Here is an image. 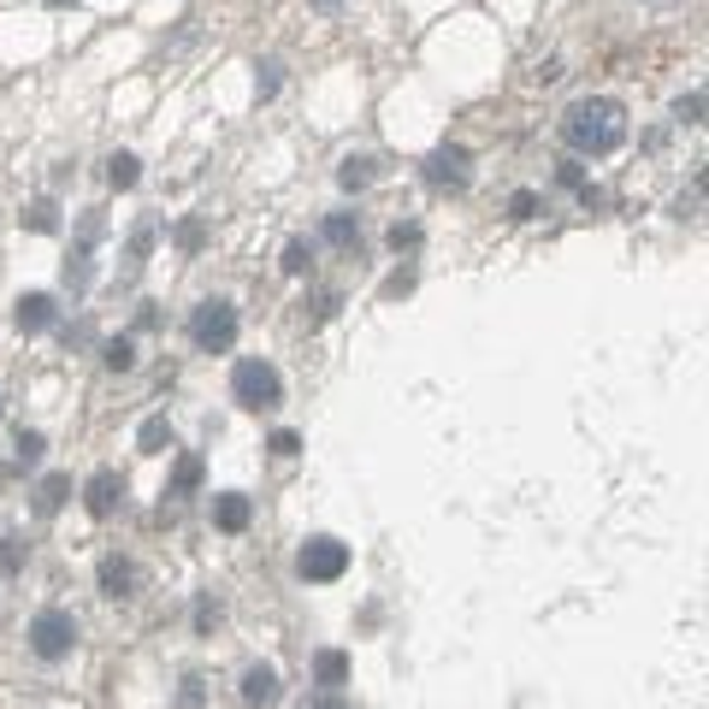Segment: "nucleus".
<instances>
[{
  "label": "nucleus",
  "mask_w": 709,
  "mask_h": 709,
  "mask_svg": "<svg viewBox=\"0 0 709 709\" xmlns=\"http://www.w3.org/2000/svg\"><path fill=\"white\" fill-rule=\"evenodd\" d=\"M231 396L243 408H279L284 403V378H279V367L272 361H237V373H231Z\"/></svg>",
  "instance_id": "f03ea898"
},
{
  "label": "nucleus",
  "mask_w": 709,
  "mask_h": 709,
  "mask_svg": "<svg viewBox=\"0 0 709 709\" xmlns=\"http://www.w3.org/2000/svg\"><path fill=\"white\" fill-rule=\"evenodd\" d=\"M24 225H30V231H54V201H37V207H30V213H24Z\"/></svg>",
  "instance_id": "aec40b11"
},
{
  "label": "nucleus",
  "mask_w": 709,
  "mask_h": 709,
  "mask_svg": "<svg viewBox=\"0 0 709 709\" xmlns=\"http://www.w3.org/2000/svg\"><path fill=\"white\" fill-rule=\"evenodd\" d=\"M0 414H7V403H0Z\"/></svg>",
  "instance_id": "7c9ffc66"
},
{
  "label": "nucleus",
  "mask_w": 709,
  "mask_h": 709,
  "mask_svg": "<svg viewBox=\"0 0 709 709\" xmlns=\"http://www.w3.org/2000/svg\"><path fill=\"white\" fill-rule=\"evenodd\" d=\"M166 444H171V426H166V414H154V420H143V431H136V449H143V456H160Z\"/></svg>",
  "instance_id": "ddd939ff"
},
{
  "label": "nucleus",
  "mask_w": 709,
  "mask_h": 709,
  "mask_svg": "<svg viewBox=\"0 0 709 709\" xmlns=\"http://www.w3.org/2000/svg\"><path fill=\"white\" fill-rule=\"evenodd\" d=\"M125 503V479L113 473V467H101V473H90V486H83V509L95 514V521H107V514Z\"/></svg>",
  "instance_id": "423d86ee"
},
{
  "label": "nucleus",
  "mask_w": 709,
  "mask_h": 709,
  "mask_svg": "<svg viewBox=\"0 0 709 709\" xmlns=\"http://www.w3.org/2000/svg\"><path fill=\"white\" fill-rule=\"evenodd\" d=\"M65 497H72V473H48L37 486V514H60Z\"/></svg>",
  "instance_id": "9b49d317"
},
{
  "label": "nucleus",
  "mask_w": 709,
  "mask_h": 709,
  "mask_svg": "<svg viewBox=\"0 0 709 709\" xmlns=\"http://www.w3.org/2000/svg\"><path fill=\"white\" fill-rule=\"evenodd\" d=\"M296 449H302L296 431H272V456H296Z\"/></svg>",
  "instance_id": "393cba45"
},
{
  "label": "nucleus",
  "mask_w": 709,
  "mask_h": 709,
  "mask_svg": "<svg viewBox=\"0 0 709 709\" xmlns=\"http://www.w3.org/2000/svg\"><path fill=\"white\" fill-rule=\"evenodd\" d=\"M674 118H680V125H698L703 118V95L691 90V95H680V107H674Z\"/></svg>",
  "instance_id": "412c9836"
},
{
  "label": "nucleus",
  "mask_w": 709,
  "mask_h": 709,
  "mask_svg": "<svg viewBox=\"0 0 709 709\" xmlns=\"http://www.w3.org/2000/svg\"><path fill=\"white\" fill-rule=\"evenodd\" d=\"M320 709H350V703H343V698H325V703H320Z\"/></svg>",
  "instance_id": "c85d7f7f"
},
{
  "label": "nucleus",
  "mask_w": 709,
  "mask_h": 709,
  "mask_svg": "<svg viewBox=\"0 0 709 709\" xmlns=\"http://www.w3.org/2000/svg\"><path fill=\"white\" fill-rule=\"evenodd\" d=\"M325 243H337V249L361 243V219L355 213H332V219H325Z\"/></svg>",
  "instance_id": "2eb2a0df"
},
{
  "label": "nucleus",
  "mask_w": 709,
  "mask_h": 709,
  "mask_svg": "<svg viewBox=\"0 0 709 709\" xmlns=\"http://www.w3.org/2000/svg\"><path fill=\"white\" fill-rule=\"evenodd\" d=\"M320 7H325V12H332V7H343V0H320Z\"/></svg>",
  "instance_id": "c756f323"
},
{
  "label": "nucleus",
  "mask_w": 709,
  "mask_h": 709,
  "mask_svg": "<svg viewBox=\"0 0 709 709\" xmlns=\"http://www.w3.org/2000/svg\"><path fill=\"white\" fill-rule=\"evenodd\" d=\"M562 136L574 143L580 154H615L621 143H627V107L609 95H585L567 107L562 118Z\"/></svg>",
  "instance_id": "f257e3e1"
},
{
  "label": "nucleus",
  "mask_w": 709,
  "mask_h": 709,
  "mask_svg": "<svg viewBox=\"0 0 709 709\" xmlns=\"http://www.w3.org/2000/svg\"><path fill=\"white\" fill-rule=\"evenodd\" d=\"M201 486V456H178V467H171V497H189Z\"/></svg>",
  "instance_id": "dca6fc26"
},
{
  "label": "nucleus",
  "mask_w": 709,
  "mask_h": 709,
  "mask_svg": "<svg viewBox=\"0 0 709 709\" xmlns=\"http://www.w3.org/2000/svg\"><path fill=\"white\" fill-rule=\"evenodd\" d=\"M532 207H539V196H532V189H521V196H514V219H532Z\"/></svg>",
  "instance_id": "cd10ccee"
},
{
  "label": "nucleus",
  "mask_w": 709,
  "mask_h": 709,
  "mask_svg": "<svg viewBox=\"0 0 709 709\" xmlns=\"http://www.w3.org/2000/svg\"><path fill=\"white\" fill-rule=\"evenodd\" d=\"M189 337H196V350L225 355L237 343V307L231 302H201L196 320H189Z\"/></svg>",
  "instance_id": "20e7f679"
},
{
  "label": "nucleus",
  "mask_w": 709,
  "mask_h": 709,
  "mask_svg": "<svg viewBox=\"0 0 709 709\" xmlns=\"http://www.w3.org/2000/svg\"><path fill=\"white\" fill-rule=\"evenodd\" d=\"M296 574L307 580V585H332V580H343L350 574V544H337V539H307L302 544V556H296Z\"/></svg>",
  "instance_id": "7ed1b4c3"
},
{
  "label": "nucleus",
  "mask_w": 709,
  "mask_h": 709,
  "mask_svg": "<svg viewBox=\"0 0 709 709\" xmlns=\"http://www.w3.org/2000/svg\"><path fill=\"white\" fill-rule=\"evenodd\" d=\"M101 361H107L113 373H131V367H136V343H131V337H113V343H107V355H101Z\"/></svg>",
  "instance_id": "6ab92c4d"
},
{
  "label": "nucleus",
  "mask_w": 709,
  "mask_h": 709,
  "mask_svg": "<svg viewBox=\"0 0 709 709\" xmlns=\"http://www.w3.org/2000/svg\"><path fill=\"white\" fill-rule=\"evenodd\" d=\"M426 184L461 189V184H467V148H438V154H426Z\"/></svg>",
  "instance_id": "1a4fd4ad"
},
{
  "label": "nucleus",
  "mask_w": 709,
  "mask_h": 709,
  "mask_svg": "<svg viewBox=\"0 0 709 709\" xmlns=\"http://www.w3.org/2000/svg\"><path fill=\"white\" fill-rule=\"evenodd\" d=\"M249 514H254V509H249L243 491H219V497H213V526H219V532H243Z\"/></svg>",
  "instance_id": "9d476101"
},
{
  "label": "nucleus",
  "mask_w": 709,
  "mask_h": 709,
  "mask_svg": "<svg viewBox=\"0 0 709 709\" xmlns=\"http://www.w3.org/2000/svg\"><path fill=\"white\" fill-rule=\"evenodd\" d=\"M373 178H378V171H373L367 154H350V160H343V171H337V184H343V189H367Z\"/></svg>",
  "instance_id": "f3484780"
},
{
  "label": "nucleus",
  "mask_w": 709,
  "mask_h": 709,
  "mask_svg": "<svg viewBox=\"0 0 709 709\" xmlns=\"http://www.w3.org/2000/svg\"><path fill=\"white\" fill-rule=\"evenodd\" d=\"M307 261H314V249H307L302 237H296V243L284 249V272H307Z\"/></svg>",
  "instance_id": "4be33fe9"
},
{
  "label": "nucleus",
  "mask_w": 709,
  "mask_h": 709,
  "mask_svg": "<svg viewBox=\"0 0 709 709\" xmlns=\"http://www.w3.org/2000/svg\"><path fill=\"white\" fill-rule=\"evenodd\" d=\"M107 178H113V189H131L136 178H143V160H136V154H113V160H107Z\"/></svg>",
  "instance_id": "a211bd4d"
},
{
  "label": "nucleus",
  "mask_w": 709,
  "mask_h": 709,
  "mask_svg": "<svg viewBox=\"0 0 709 709\" xmlns=\"http://www.w3.org/2000/svg\"><path fill=\"white\" fill-rule=\"evenodd\" d=\"M314 674H320V686H343V680H350V656H343V650H320Z\"/></svg>",
  "instance_id": "4468645a"
},
{
  "label": "nucleus",
  "mask_w": 709,
  "mask_h": 709,
  "mask_svg": "<svg viewBox=\"0 0 709 709\" xmlns=\"http://www.w3.org/2000/svg\"><path fill=\"white\" fill-rule=\"evenodd\" d=\"M72 645H77V621L65 609H42L37 621H30V650H37L42 663H60Z\"/></svg>",
  "instance_id": "39448f33"
},
{
  "label": "nucleus",
  "mask_w": 709,
  "mask_h": 709,
  "mask_svg": "<svg viewBox=\"0 0 709 709\" xmlns=\"http://www.w3.org/2000/svg\"><path fill=\"white\" fill-rule=\"evenodd\" d=\"M24 562V550H19V539H7V550H0V567H7V574H12V567H19Z\"/></svg>",
  "instance_id": "bb28decb"
},
{
  "label": "nucleus",
  "mask_w": 709,
  "mask_h": 709,
  "mask_svg": "<svg viewBox=\"0 0 709 709\" xmlns=\"http://www.w3.org/2000/svg\"><path fill=\"white\" fill-rule=\"evenodd\" d=\"M390 243H396V249H414V243H420V231H414V225H396Z\"/></svg>",
  "instance_id": "a878e982"
},
{
  "label": "nucleus",
  "mask_w": 709,
  "mask_h": 709,
  "mask_svg": "<svg viewBox=\"0 0 709 709\" xmlns=\"http://www.w3.org/2000/svg\"><path fill=\"white\" fill-rule=\"evenodd\" d=\"M243 698L249 703H272V698H279V674H272V668H249L243 674Z\"/></svg>",
  "instance_id": "f8f14e48"
},
{
  "label": "nucleus",
  "mask_w": 709,
  "mask_h": 709,
  "mask_svg": "<svg viewBox=\"0 0 709 709\" xmlns=\"http://www.w3.org/2000/svg\"><path fill=\"white\" fill-rule=\"evenodd\" d=\"M42 449H48V444H42V431H19V461H37Z\"/></svg>",
  "instance_id": "b1692460"
},
{
  "label": "nucleus",
  "mask_w": 709,
  "mask_h": 709,
  "mask_svg": "<svg viewBox=\"0 0 709 709\" xmlns=\"http://www.w3.org/2000/svg\"><path fill=\"white\" fill-rule=\"evenodd\" d=\"M12 325H19V332H48V325H54V296H42V290H30V296H19L12 302Z\"/></svg>",
  "instance_id": "0eeeda50"
},
{
  "label": "nucleus",
  "mask_w": 709,
  "mask_h": 709,
  "mask_svg": "<svg viewBox=\"0 0 709 709\" xmlns=\"http://www.w3.org/2000/svg\"><path fill=\"white\" fill-rule=\"evenodd\" d=\"M136 585H143V567L131 556H101V592L107 597H131Z\"/></svg>",
  "instance_id": "6e6552de"
},
{
  "label": "nucleus",
  "mask_w": 709,
  "mask_h": 709,
  "mask_svg": "<svg viewBox=\"0 0 709 709\" xmlns=\"http://www.w3.org/2000/svg\"><path fill=\"white\" fill-rule=\"evenodd\" d=\"M279 72H284L279 60H267V65H261V101H272V95H279Z\"/></svg>",
  "instance_id": "5701e85b"
}]
</instances>
